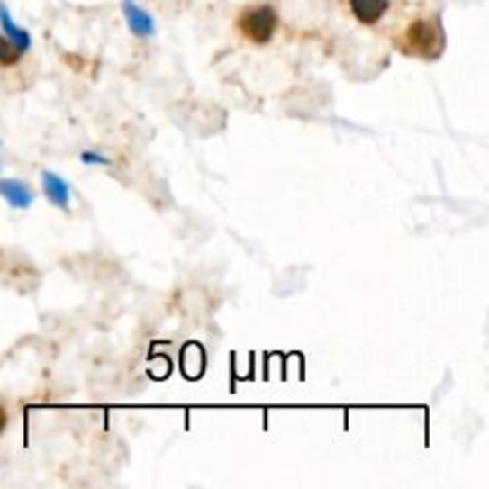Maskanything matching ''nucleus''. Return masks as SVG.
<instances>
[{"label":"nucleus","mask_w":489,"mask_h":489,"mask_svg":"<svg viewBox=\"0 0 489 489\" xmlns=\"http://www.w3.org/2000/svg\"><path fill=\"white\" fill-rule=\"evenodd\" d=\"M0 27H3V32L7 34V39L14 43V48H17L22 55L27 53L29 46H32V36H29L24 29L14 24V20L10 17V13H7L5 5H0Z\"/></svg>","instance_id":"7"},{"label":"nucleus","mask_w":489,"mask_h":489,"mask_svg":"<svg viewBox=\"0 0 489 489\" xmlns=\"http://www.w3.org/2000/svg\"><path fill=\"white\" fill-rule=\"evenodd\" d=\"M351 13L360 24H375L382 20V14L387 13L389 0H349Z\"/></svg>","instance_id":"6"},{"label":"nucleus","mask_w":489,"mask_h":489,"mask_svg":"<svg viewBox=\"0 0 489 489\" xmlns=\"http://www.w3.org/2000/svg\"><path fill=\"white\" fill-rule=\"evenodd\" d=\"M0 196L5 198L13 208H22V211L34 204V194L20 179H0Z\"/></svg>","instance_id":"5"},{"label":"nucleus","mask_w":489,"mask_h":489,"mask_svg":"<svg viewBox=\"0 0 489 489\" xmlns=\"http://www.w3.org/2000/svg\"><path fill=\"white\" fill-rule=\"evenodd\" d=\"M20 58L22 53L14 48V43L10 41L7 36H0V65H3V68H13Z\"/></svg>","instance_id":"8"},{"label":"nucleus","mask_w":489,"mask_h":489,"mask_svg":"<svg viewBox=\"0 0 489 489\" xmlns=\"http://www.w3.org/2000/svg\"><path fill=\"white\" fill-rule=\"evenodd\" d=\"M279 24L277 10L272 5H253L246 7L241 17H239V29L241 34L253 43H267L275 36Z\"/></svg>","instance_id":"1"},{"label":"nucleus","mask_w":489,"mask_h":489,"mask_svg":"<svg viewBox=\"0 0 489 489\" xmlns=\"http://www.w3.org/2000/svg\"><path fill=\"white\" fill-rule=\"evenodd\" d=\"M41 186L43 194L55 208H60V211H68L69 208V184L60 177V175H55V172H41Z\"/></svg>","instance_id":"4"},{"label":"nucleus","mask_w":489,"mask_h":489,"mask_svg":"<svg viewBox=\"0 0 489 489\" xmlns=\"http://www.w3.org/2000/svg\"><path fill=\"white\" fill-rule=\"evenodd\" d=\"M408 53L421 55V58H437L444 48V34L437 22L418 20L406 29V41H403Z\"/></svg>","instance_id":"2"},{"label":"nucleus","mask_w":489,"mask_h":489,"mask_svg":"<svg viewBox=\"0 0 489 489\" xmlns=\"http://www.w3.org/2000/svg\"><path fill=\"white\" fill-rule=\"evenodd\" d=\"M122 13L124 20H127V27L131 29V34L139 36V39H146V36L156 34V22L150 17L143 7H139L134 0H122Z\"/></svg>","instance_id":"3"},{"label":"nucleus","mask_w":489,"mask_h":489,"mask_svg":"<svg viewBox=\"0 0 489 489\" xmlns=\"http://www.w3.org/2000/svg\"><path fill=\"white\" fill-rule=\"evenodd\" d=\"M82 163L84 165H108L110 160L105 156H101V153H95V150H84Z\"/></svg>","instance_id":"9"},{"label":"nucleus","mask_w":489,"mask_h":489,"mask_svg":"<svg viewBox=\"0 0 489 489\" xmlns=\"http://www.w3.org/2000/svg\"><path fill=\"white\" fill-rule=\"evenodd\" d=\"M7 425V413H5V408L0 406V435H3V430H5Z\"/></svg>","instance_id":"10"}]
</instances>
